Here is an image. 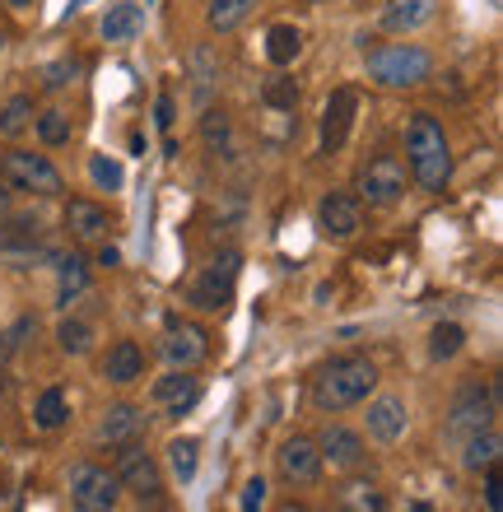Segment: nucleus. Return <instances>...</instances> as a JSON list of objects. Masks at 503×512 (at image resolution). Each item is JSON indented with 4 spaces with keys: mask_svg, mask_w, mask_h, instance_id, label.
Masks as SVG:
<instances>
[{
    "mask_svg": "<svg viewBox=\"0 0 503 512\" xmlns=\"http://www.w3.org/2000/svg\"><path fill=\"white\" fill-rule=\"evenodd\" d=\"M154 112H159V126H164V131H168V126H173V98H159V108H154Z\"/></svg>",
    "mask_w": 503,
    "mask_h": 512,
    "instance_id": "79ce46f5",
    "label": "nucleus"
},
{
    "mask_svg": "<svg viewBox=\"0 0 503 512\" xmlns=\"http://www.w3.org/2000/svg\"><path fill=\"white\" fill-rule=\"evenodd\" d=\"M406 154H410V177L420 182L424 191H443L452 177V145L443 126L429 117V112H415V122L406 131Z\"/></svg>",
    "mask_w": 503,
    "mask_h": 512,
    "instance_id": "f03ea898",
    "label": "nucleus"
},
{
    "mask_svg": "<svg viewBox=\"0 0 503 512\" xmlns=\"http://www.w3.org/2000/svg\"><path fill=\"white\" fill-rule=\"evenodd\" d=\"M499 433L494 429H480V433H471L466 438V452H462V466L466 471H490L494 461H499Z\"/></svg>",
    "mask_w": 503,
    "mask_h": 512,
    "instance_id": "5701e85b",
    "label": "nucleus"
},
{
    "mask_svg": "<svg viewBox=\"0 0 503 512\" xmlns=\"http://www.w3.org/2000/svg\"><path fill=\"white\" fill-rule=\"evenodd\" d=\"M75 70H80V61H56V66H47V89H66V84L75 80Z\"/></svg>",
    "mask_w": 503,
    "mask_h": 512,
    "instance_id": "4c0bfd02",
    "label": "nucleus"
},
{
    "mask_svg": "<svg viewBox=\"0 0 503 512\" xmlns=\"http://www.w3.org/2000/svg\"><path fill=\"white\" fill-rule=\"evenodd\" d=\"M434 70V56L424 47H410V42H396V47H378L368 56V75L382 84V89H415V84L429 80Z\"/></svg>",
    "mask_w": 503,
    "mask_h": 512,
    "instance_id": "7ed1b4c3",
    "label": "nucleus"
},
{
    "mask_svg": "<svg viewBox=\"0 0 503 512\" xmlns=\"http://www.w3.org/2000/svg\"><path fill=\"white\" fill-rule=\"evenodd\" d=\"M89 177H94V187L117 191L122 187V163L108 159V154H94V159H89Z\"/></svg>",
    "mask_w": 503,
    "mask_h": 512,
    "instance_id": "473e14b6",
    "label": "nucleus"
},
{
    "mask_svg": "<svg viewBox=\"0 0 503 512\" xmlns=\"http://www.w3.org/2000/svg\"><path fill=\"white\" fill-rule=\"evenodd\" d=\"M42 224L38 219H10V224H0V252H38L42 243Z\"/></svg>",
    "mask_w": 503,
    "mask_h": 512,
    "instance_id": "393cba45",
    "label": "nucleus"
},
{
    "mask_svg": "<svg viewBox=\"0 0 503 512\" xmlns=\"http://www.w3.org/2000/svg\"><path fill=\"white\" fill-rule=\"evenodd\" d=\"M261 503H266V480H261V475H252V480L243 485V512H257Z\"/></svg>",
    "mask_w": 503,
    "mask_h": 512,
    "instance_id": "58836bf2",
    "label": "nucleus"
},
{
    "mask_svg": "<svg viewBox=\"0 0 503 512\" xmlns=\"http://www.w3.org/2000/svg\"><path fill=\"white\" fill-rule=\"evenodd\" d=\"M103 378L117 382V387H131L136 378H145V350H140L136 340H117L103 359Z\"/></svg>",
    "mask_w": 503,
    "mask_h": 512,
    "instance_id": "a211bd4d",
    "label": "nucleus"
},
{
    "mask_svg": "<svg viewBox=\"0 0 503 512\" xmlns=\"http://www.w3.org/2000/svg\"><path fill=\"white\" fill-rule=\"evenodd\" d=\"M457 438H471L480 429H494V391L471 382V387L457 391V401H452V424H448Z\"/></svg>",
    "mask_w": 503,
    "mask_h": 512,
    "instance_id": "1a4fd4ad",
    "label": "nucleus"
},
{
    "mask_svg": "<svg viewBox=\"0 0 503 512\" xmlns=\"http://www.w3.org/2000/svg\"><path fill=\"white\" fill-rule=\"evenodd\" d=\"M164 359L173 368H196L210 359V336H205L201 326L191 322H173L164 331Z\"/></svg>",
    "mask_w": 503,
    "mask_h": 512,
    "instance_id": "ddd939ff",
    "label": "nucleus"
},
{
    "mask_svg": "<svg viewBox=\"0 0 503 512\" xmlns=\"http://www.w3.org/2000/svg\"><path fill=\"white\" fill-rule=\"evenodd\" d=\"M252 10H257V0H210V14H205V19H210L215 33H233Z\"/></svg>",
    "mask_w": 503,
    "mask_h": 512,
    "instance_id": "cd10ccee",
    "label": "nucleus"
},
{
    "mask_svg": "<svg viewBox=\"0 0 503 512\" xmlns=\"http://www.w3.org/2000/svg\"><path fill=\"white\" fill-rule=\"evenodd\" d=\"M401 196H406V168H401V159L378 154V159H368L364 168H359V205L387 210V205H396Z\"/></svg>",
    "mask_w": 503,
    "mask_h": 512,
    "instance_id": "423d86ee",
    "label": "nucleus"
},
{
    "mask_svg": "<svg viewBox=\"0 0 503 512\" xmlns=\"http://www.w3.org/2000/svg\"><path fill=\"white\" fill-rule=\"evenodd\" d=\"M0 47H5V38H0Z\"/></svg>",
    "mask_w": 503,
    "mask_h": 512,
    "instance_id": "8fccbe9b",
    "label": "nucleus"
},
{
    "mask_svg": "<svg viewBox=\"0 0 503 512\" xmlns=\"http://www.w3.org/2000/svg\"><path fill=\"white\" fill-rule=\"evenodd\" d=\"M56 340H61V350L66 354H89V326L84 322H61Z\"/></svg>",
    "mask_w": 503,
    "mask_h": 512,
    "instance_id": "c9c22d12",
    "label": "nucleus"
},
{
    "mask_svg": "<svg viewBox=\"0 0 503 512\" xmlns=\"http://www.w3.org/2000/svg\"><path fill=\"white\" fill-rule=\"evenodd\" d=\"M201 135H205V145H210V149H224V145H229V117H224L219 108H205Z\"/></svg>",
    "mask_w": 503,
    "mask_h": 512,
    "instance_id": "72a5a7b5",
    "label": "nucleus"
},
{
    "mask_svg": "<svg viewBox=\"0 0 503 512\" xmlns=\"http://www.w3.org/2000/svg\"><path fill=\"white\" fill-rule=\"evenodd\" d=\"M33 126H38V140H42V145H66V140H70V117H66V112H38V117H33Z\"/></svg>",
    "mask_w": 503,
    "mask_h": 512,
    "instance_id": "2f4dec72",
    "label": "nucleus"
},
{
    "mask_svg": "<svg viewBox=\"0 0 503 512\" xmlns=\"http://www.w3.org/2000/svg\"><path fill=\"white\" fill-rule=\"evenodd\" d=\"M66 229L75 243H98V238L108 233V210L75 196V201H66Z\"/></svg>",
    "mask_w": 503,
    "mask_h": 512,
    "instance_id": "f3484780",
    "label": "nucleus"
},
{
    "mask_svg": "<svg viewBox=\"0 0 503 512\" xmlns=\"http://www.w3.org/2000/svg\"><path fill=\"white\" fill-rule=\"evenodd\" d=\"M317 229L327 233V238H336V243L354 238V233L364 229V205H359V196H350V191L322 196V201H317Z\"/></svg>",
    "mask_w": 503,
    "mask_h": 512,
    "instance_id": "9d476101",
    "label": "nucleus"
},
{
    "mask_svg": "<svg viewBox=\"0 0 503 512\" xmlns=\"http://www.w3.org/2000/svg\"><path fill=\"white\" fill-rule=\"evenodd\" d=\"M462 345H466L462 326H457V322H438L434 326V340H429V354L443 364V359H452V354H462Z\"/></svg>",
    "mask_w": 503,
    "mask_h": 512,
    "instance_id": "c756f323",
    "label": "nucleus"
},
{
    "mask_svg": "<svg viewBox=\"0 0 503 512\" xmlns=\"http://www.w3.org/2000/svg\"><path fill=\"white\" fill-rule=\"evenodd\" d=\"M485 499H490V512H503V485H499V475H494V466L485 471Z\"/></svg>",
    "mask_w": 503,
    "mask_h": 512,
    "instance_id": "ea45409f",
    "label": "nucleus"
},
{
    "mask_svg": "<svg viewBox=\"0 0 503 512\" xmlns=\"http://www.w3.org/2000/svg\"><path fill=\"white\" fill-rule=\"evenodd\" d=\"M490 5H499V0H490Z\"/></svg>",
    "mask_w": 503,
    "mask_h": 512,
    "instance_id": "09e8293b",
    "label": "nucleus"
},
{
    "mask_svg": "<svg viewBox=\"0 0 503 512\" xmlns=\"http://www.w3.org/2000/svg\"><path fill=\"white\" fill-rule=\"evenodd\" d=\"M368 433L378 443H396L406 433V405L396 401V396H378V401L368 405Z\"/></svg>",
    "mask_w": 503,
    "mask_h": 512,
    "instance_id": "6ab92c4d",
    "label": "nucleus"
},
{
    "mask_svg": "<svg viewBox=\"0 0 503 512\" xmlns=\"http://www.w3.org/2000/svg\"><path fill=\"white\" fill-rule=\"evenodd\" d=\"M196 461H201V443H196V438H173V443H168V471H173L182 485L196 475Z\"/></svg>",
    "mask_w": 503,
    "mask_h": 512,
    "instance_id": "c85d7f7f",
    "label": "nucleus"
},
{
    "mask_svg": "<svg viewBox=\"0 0 503 512\" xmlns=\"http://www.w3.org/2000/svg\"><path fill=\"white\" fill-rule=\"evenodd\" d=\"M117 261H122L117 247H98V266H117Z\"/></svg>",
    "mask_w": 503,
    "mask_h": 512,
    "instance_id": "37998d69",
    "label": "nucleus"
},
{
    "mask_svg": "<svg viewBox=\"0 0 503 512\" xmlns=\"http://www.w3.org/2000/svg\"><path fill=\"white\" fill-rule=\"evenodd\" d=\"M140 429H145V410H136V405H112L108 419L98 424V438H103V443H131V438H140Z\"/></svg>",
    "mask_w": 503,
    "mask_h": 512,
    "instance_id": "412c9836",
    "label": "nucleus"
},
{
    "mask_svg": "<svg viewBox=\"0 0 503 512\" xmlns=\"http://www.w3.org/2000/svg\"><path fill=\"white\" fill-rule=\"evenodd\" d=\"M336 512H387V494L373 480H345L336 489Z\"/></svg>",
    "mask_w": 503,
    "mask_h": 512,
    "instance_id": "aec40b11",
    "label": "nucleus"
},
{
    "mask_svg": "<svg viewBox=\"0 0 503 512\" xmlns=\"http://www.w3.org/2000/svg\"><path fill=\"white\" fill-rule=\"evenodd\" d=\"M275 512H317V508H313V503H299V499H285Z\"/></svg>",
    "mask_w": 503,
    "mask_h": 512,
    "instance_id": "c03bdc74",
    "label": "nucleus"
},
{
    "mask_svg": "<svg viewBox=\"0 0 503 512\" xmlns=\"http://www.w3.org/2000/svg\"><path fill=\"white\" fill-rule=\"evenodd\" d=\"M317 452H322V461L340 466V471H359V466L368 461L364 438H359L354 429H345V424H331V429L317 438Z\"/></svg>",
    "mask_w": 503,
    "mask_h": 512,
    "instance_id": "2eb2a0df",
    "label": "nucleus"
},
{
    "mask_svg": "<svg viewBox=\"0 0 503 512\" xmlns=\"http://www.w3.org/2000/svg\"><path fill=\"white\" fill-rule=\"evenodd\" d=\"M434 14H438V0H387L378 24L387 33H415V28L434 24Z\"/></svg>",
    "mask_w": 503,
    "mask_h": 512,
    "instance_id": "dca6fc26",
    "label": "nucleus"
},
{
    "mask_svg": "<svg viewBox=\"0 0 503 512\" xmlns=\"http://www.w3.org/2000/svg\"><path fill=\"white\" fill-rule=\"evenodd\" d=\"M140 24H145L140 5H112V10L103 14V38L108 42H131L140 33Z\"/></svg>",
    "mask_w": 503,
    "mask_h": 512,
    "instance_id": "b1692460",
    "label": "nucleus"
},
{
    "mask_svg": "<svg viewBox=\"0 0 503 512\" xmlns=\"http://www.w3.org/2000/svg\"><path fill=\"white\" fill-rule=\"evenodd\" d=\"M299 52H303V33L294 24H275L271 33H266V56H271L275 66H289Z\"/></svg>",
    "mask_w": 503,
    "mask_h": 512,
    "instance_id": "a878e982",
    "label": "nucleus"
},
{
    "mask_svg": "<svg viewBox=\"0 0 503 512\" xmlns=\"http://www.w3.org/2000/svg\"><path fill=\"white\" fill-rule=\"evenodd\" d=\"M266 103H271V108H294V103H299L294 80H271L266 84Z\"/></svg>",
    "mask_w": 503,
    "mask_h": 512,
    "instance_id": "e433bc0d",
    "label": "nucleus"
},
{
    "mask_svg": "<svg viewBox=\"0 0 503 512\" xmlns=\"http://www.w3.org/2000/svg\"><path fill=\"white\" fill-rule=\"evenodd\" d=\"M354 112H359V94L354 89H336L327 98V112H322V154L345 149V140L354 131Z\"/></svg>",
    "mask_w": 503,
    "mask_h": 512,
    "instance_id": "f8f14e48",
    "label": "nucleus"
},
{
    "mask_svg": "<svg viewBox=\"0 0 503 512\" xmlns=\"http://www.w3.org/2000/svg\"><path fill=\"white\" fill-rule=\"evenodd\" d=\"M33 419H38V429H61L66 424V396L61 391H42L38 405H33Z\"/></svg>",
    "mask_w": 503,
    "mask_h": 512,
    "instance_id": "7c9ffc66",
    "label": "nucleus"
},
{
    "mask_svg": "<svg viewBox=\"0 0 503 512\" xmlns=\"http://www.w3.org/2000/svg\"><path fill=\"white\" fill-rule=\"evenodd\" d=\"M406 512H434V508H429V503H420V499H415V503H406Z\"/></svg>",
    "mask_w": 503,
    "mask_h": 512,
    "instance_id": "49530a36",
    "label": "nucleus"
},
{
    "mask_svg": "<svg viewBox=\"0 0 503 512\" xmlns=\"http://www.w3.org/2000/svg\"><path fill=\"white\" fill-rule=\"evenodd\" d=\"M5 210H10V191L0 187V219H5Z\"/></svg>",
    "mask_w": 503,
    "mask_h": 512,
    "instance_id": "a18cd8bd",
    "label": "nucleus"
},
{
    "mask_svg": "<svg viewBox=\"0 0 503 512\" xmlns=\"http://www.w3.org/2000/svg\"><path fill=\"white\" fill-rule=\"evenodd\" d=\"M33 117H38V108H33V98H10V103H5V108H0V135H5V140H19V135L28 131V126H33Z\"/></svg>",
    "mask_w": 503,
    "mask_h": 512,
    "instance_id": "bb28decb",
    "label": "nucleus"
},
{
    "mask_svg": "<svg viewBox=\"0 0 503 512\" xmlns=\"http://www.w3.org/2000/svg\"><path fill=\"white\" fill-rule=\"evenodd\" d=\"M191 66H196V103H205V98H210V84L219 80L215 56H210V52H196V56H191Z\"/></svg>",
    "mask_w": 503,
    "mask_h": 512,
    "instance_id": "f704fd0d",
    "label": "nucleus"
},
{
    "mask_svg": "<svg viewBox=\"0 0 503 512\" xmlns=\"http://www.w3.org/2000/svg\"><path fill=\"white\" fill-rule=\"evenodd\" d=\"M56 289H61V303H75V298L89 289V261L84 256H56Z\"/></svg>",
    "mask_w": 503,
    "mask_h": 512,
    "instance_id": "4be33fe9",
    "label": "nucleus"
},
{
    "mask_svg": "<svg viewBox=\"0 0 503 512\" xmlns=\"http://www.w3.org/2000/svg\"><path fill=\"white\" fill-rule=\"evenodd\" d=\"M117 499H122V485H117V475L108 466L80 461L70 471V503H75V512H112Z\"/></svg>",
    "mask_w": 503,
    "mask_h": 512,
    "instance_id": "39448f33",
    "label": "nucleus"
},
{
    "mask_svg": "<svg viewBox=\"0 0 503 512\" xmlns=\"http://www.w3.org/2000/svg\"><path fill=\"white\" fill-rule=\"evenodd\" d=\"M117 485L131 489L140 503L150 499L154 508H159V489H164V480H159V466H154V457L145 452V447L131 438V443H117Z\"/></svg>",
    "mask_w": 503,
    "mask_h": 512,
    "instance_id": "0eeeda50",
    "label": "nucleus"
},
{
    "mask_svg": "<svg viewBox=\"0 0 503 512\" xmlns=\"http://www.w3.org/2000/svg\"><path fill=\"white\" fill-rule=\"evenodd\" d=\"M275 466H280V475L289 485H313L322 475V452H317V443L308 433H289L280 443V452H275Z\"/></svg>",
    "mask_w": 503,
    "mask_h": 512,
    "instance_id": "9b49d317",
    "label": "nucleus"
},
{
    "mask_svg": "<svg viewBox=\"0 0 503 512\" xmlns=\"http://www.w3.org/2000/svg\"><path fill=\"white\" fill-rule=\"evenodd\" d=\"M0 177L10 182L14 191H33V196H61V173L52 168L47 154H28V149H10L0 159Z\"/></svg>",
    "mask_w": 503,
    "mask_h": 512,
    "instance_id": "20e7f679",
    "label": "nucleus"
},
{
    "mask_svg": "<svg viewBox=\"0 0 503 512\" xmlns=\"http://www.w3.org/2000/svg\"><path fill=\"white\" fill-rule=\"evenodd\" d=\"M154 405L159 410H168V415H187V410H196V401H201V378H191V368H173L168 378L154 382Z\"/></svg>",
    "mask_w": 503,
    "mask_h": 512,
    "instance_id": "4468645a",
    "label": "nucleus"
},
{
    "mask_svg": "<svg viewBox=\"0 0 503 512\" xmlns=\"http://www.w3.org/2000/svg\"><path fill=\"white\" fill-rule=\"evenodd\" d=\"M373 387H378V364H373L368 354H336L331 364L317 368L313 405L317 410H327V415H340V410L368 401Z\"/></svg>",
    "mask_w": 503,
    "mask_h": 512,
    "instance_id": "f257e3e1",
    "label": "nucleus"
},
{
    "mask_svg": "<svg viewBox=\"0 0 503 512\" xmlns=\"http://www.w3.org/2000/svg\"><path fill=\"white\" fill-rule=\"evenodd\" d=\"M233 284H238V256L224 252L210 261V270H205L201 280L191 284V308L201 312H224L233 303Z\"/></svg>",
    "mask_w": 503,
    "mask_h": 512,
    "instance_id": "6e6552de",
    "label": "nucleus"
},
{
    "mask_svg": "<svg viewBox=\"0 0 503 512\" xmlns=\"http://www.w3.org/2000/svg\"><path fill=\"white\" fill-rule=\"evenodd\" d=\"M10 5H28V0H10Z\"/></svg>",
    "mask_w": 503,
    "mask_h": 512,
    "instance_id": "de8ad7c7",
    "label": "nucleus"
},
{
    "mask_svg": "<svg viewBox=\"0 0 503 512\" xmlns=\"http://www.w3.org/2000/svg\"><path fill=\"white\" fill-rule=\"evenodd\" d=\"M24 331H33V322H19V326H14V331H5V336H0V364L10 359V350H14V345H19V336H24Z\"/></svg>",
    "mask_w": 503,
    "mask_h": 512,
    "instance_id": "a19ab883",
    "label": "nucleus"
}]
</instances>
